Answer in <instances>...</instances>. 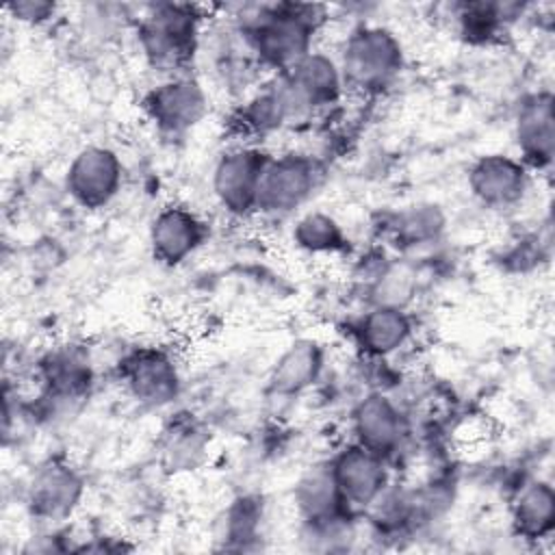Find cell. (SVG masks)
Returning a JSON list of instances; mask_svg holds the SVG:
<instances>
[{"instance_id": "19", "label": "cell", "mask_w": 555, "mask_h": 555, "mask_svg": "<svg viewBox=\"0 0 555 555\" xmlns=\"http://www.w3.org/2000/svg\"><path fill=\"white\" fill-rule=\"evenodd\" d=\"M295 243L310 254H334L345 247V234L334 217L325 212H308L293 230Z\"/></svg>"}, {"instance_id": "16", "label": "cell", "mask_w": 555, "mask_h": 555, "mask_svg": "<svg viewBox=\"0 0 555 555\" xmlns=\"http://www.w3.org/2000/svg\"><path fill=\"white\" fill-rule=\"evenodd\" d=\"M321 366V347L314 340H297L278 358L271 373V388L280 395L301 392L319 377Z\"/></svg>"}, {"instance_id": "13", "label": "cell", "mask_w": 555, "mask_h": 555, "mask_svg": "<svg viewBox=\"0 0 555 555\" xmlns=\"http://www.w3.org/2000/svg\"><path fill=\"white\" fill-rule=\"evenodd\" d=\"M353 431L360 447L386 457L401 442L403 421L388 397L369 395L353 412Z\"/></svg>"}, {"instance_id": "9", "label": "cell", "mask_w": 555, "mask_h": 555, "mask_svg": "<svg viewBox=\"0 0 555 555\" xmlns=\"http://www.w3.org/2000/svg\"><path fill=\"white\" fill-rule=\"evenodd\" d=\"M529 176L520 160L505 154L481 156L468 171L473 195L490 208H509L527 193Z\"/></svg>"}, {"instance_id": "18", "label": "cell", "mask_w": 555, "mask_h": 555, "mask_svg": "<svg viewBox=\"0 0 555 555\" xmlns=\"http://www.w3.org/2000/svg\"><path fill=\"white\" fill-rule=\"evenodd\" d=\"M555 520V494L548 483L525 486L514 503V525L520 535L540 540L551 533Z\"/></svg>"}, {"instance_id": "11", "label": "cell", "mask_w": 555, "mask_h": 555, "mask_svg": "<svg viewBox=\"0 0 555 555\" xmlns=\"http://www.w3.org/2000/svg\"><path fill=\"white\" fill-rule=\"evenodd\" d=\"M121 377L130 395L147 405L169 403L180 388V377L173 360L158 349H139L126 358Z\"/></svg>"}, {"instance_id": "10", "label": "cell", "mask_w": 555, "mask_h": 555, "mask_svg": "<svg viewBox=\"0 0 555 555\" xmlns=\"http://www.w3.org/2000/svg\"><path fill=\"white\" fill-rule=\"evenodd\" d=\"M206 234V223L191 208L167 206L152 221L150 245L158 262L173 267L195 254Z\"/></svg>"}, {"instance_id": "22", "label": "cell", "mask_w": 555, "mask_h": 555, "mask_svg": "<svg viewBox=\"0 0 555 555\" xmlns=\"http://www.w3.org/2000/svg\"><path fill=\"white\" fill-rule=\"evenodd\" d=\"M9 11L20 22L39 24V22L48 20L54 13V4H48V2H13V4H9Z\"/></svg>"}, {"instance_id": "8", "label": "cell", "mask_w": 555, "mask_h": 555, "mask_svg": "<svg viewBox=\"0 0 555 555\" xmlns=\"http://www.w3.org/2000/svg\"><path fill=\"white\" fill-rule=\"evenodd\" d=\"M345 505L366 507L382 499L386 488L384 457L356 444L336 455L330 464Z\"/></svg>"}, {"instance_id": "20", "label": "cell", "mask_w": 555, "mask_h": 555, "mask_svg": "<svg viewBox=\"0 0 555 555\" xmlns=\"http://www.w3.org/2000/svg\"><path fill=\"white\" fill-rule=\"evenodd\" d=\"M442 223V215L436 206H414L399 215L395 234L405 245H423L440 234Z\"/></svg>"}, {"instance_id": "4", "label": "cell", "mask_w": 555, "mask_h": 555, "mask_svg": "<svg viewBox=\"0 0 555 555\" xmlns=\"http://www.w3.org/2000/svg\"><path fill=\"white\" fill-rule=\"evenodd\" d=\"M121 186V163L117 154L102 145L82 147L69 163L65 189L82 208L106 206Z\"/></svg>"}, {"instance_id": "5", "label": "cell", "mask_w": 555, "mask_h": 555, "mask_svg": "<svg viewBox=\"0 0 555 555\" xmlns=\"http://www.w3.org/2000/svg\"><path fill=\"white\" fill-rule=\"evenodd\" d=\"M267 163L269 158L256 147H234L225 152L212 173V189L219 204L232 215L254 210Z\"/></svg>"}, {"instance_id": "2", "label": "cell", "mask_w": 555, "mask_h": 555, "mask_svg": "<svg viewBox=\"0 0 555 555\" xmlns=\"http://www.w3.org/2000/svg\"><path fill=\"white\" fill-rule=\"evenodd\" d=\"M403 65L399 39L382 26H360L343 43L340 76L345 87L379 91L388 87Z\"/></svg>"}, {"instance_id": "1", "label": "cell", "mask_w": 555, "mask_h": 555, "mask_svg": "<svg viewBox=\"0 0 555 555\" xmlns=\"http://www.w3.org/2000/svg\"><path fill=\"white\" fill-rule=\"evenodd\" d=\"M317 11L321 9L310 4H280L251 15L245 33L260 61L286 72L308 56L314 30L323 20Z\"/></svg>"}, {"instance_id": "17", "label": "cell", "mask_w": 555, "mask_h": 555, "mask_svg": "<svg viewBox=\"0 0 555 555\" xmlns=\"http://www.w3.org/2000/svg\"><path fill=\"white\" fill-rule=\"evenodd\" d=\"M295 499L308 525L340 518V507L345 503L330 466H317L308 475H304L297 486Z\"/></svg>"}, {"instance_id": "3", "label": "cell", "mask_w": 555, "mask_h": 555, "mask_svg": "<svg viewBox=\"0 0 555 555\" xmlns=\"http://www.w3.org/2000/svg\"><path fill=\"white\" fill-rule=\"evenodd\" d=\"M197 15L184 4H158L139 26V41L150 63L165 72H178L193 54Z\"/></svg>"}, {"instance_id": "12", "label": "cell", "mask_w": 555, "mask_h": 555, "mask_svg": "<svg viewBox=\"0 0 555 555\" xmlns=\"http://www.w3.org/2000/svg\"><path fill=\"white\" fill-rule=\"evenodd\" d=\"M80 494V475L63 462H48L39 466L30 479L28 507L37 518L56 522L74 512Z\"/></svg>"}, {"instance_id": "21", "label": "cell", "mask_w": 555, "mask_h": 555, "mask_svg": "<svg viewBox=\"0 0 555 555\" xmlns=\"http://www.w3.org/2000/svg\"><path fill=\"white\" fill-rule=\"evenodd\" d=\"M202 434L204 431H199L195 425H178L171 431L165 444V453L169 455L171 466H178V468L195 466L197 457L206 447V440L202 438Z\"/></svg>"}, {"instance_id": "6", "label": "cell", "mask_w": 555, "mask_h": 555, "mask_svg": "<svg viewBox=\"0 0 555 555\" xmlns=\"http://www.w3.org/2000/svg\"><path fill=\"white\" fill-rule=\"evenodd\" d=\"M314 182V165L304 156L288 154L269 160L260 178L256 210H264L271 215H288L312 195Z\"/></svg>"}, {"instance_id": "7", "label": "cell", "mask_w": 555, "mask_h": 555, "mask_svg": "<svg viewBox=\"0 0 555 555\" xmlns=\"http://www.w3.org/2000/svg\"><path fill=\"white\" fill-rule=\"evenodd\" d=\"M206 95L191 78H169L154 87L145 98V111L154 126L165 134H182L206 113Z\"/></svg>"}, {"instance_id": "14", "label": "cell", "mask_w": 555, "mask_h": 555, "mask_svg": "<svg viewBox=\"0 0 555 555\" xmlns=\"http://www.w3.org/2000/svg\"><path fill=\"white\" fill-rule=\"evenodd\" d=\"M516 143L522 158L535 167L553 160L555 130L551 93H538L522 104L516 121Z\"/></svg>"}, {"instance_id": "15", "label": "cell", "mask_w": 555, "mask_h": 555, "mask_svg": "<svg viewBox=\"0 0 555 555\" xmlns=\"http://www.w3.org/2000/svg\"><path fill=\"white\" fill-rule=\"evenodd\" d=\"M356 334L366 353L390 356L405 345L412 334V323L403 308L375 306L360 319Z\"/></svg>"}]
</instances>
